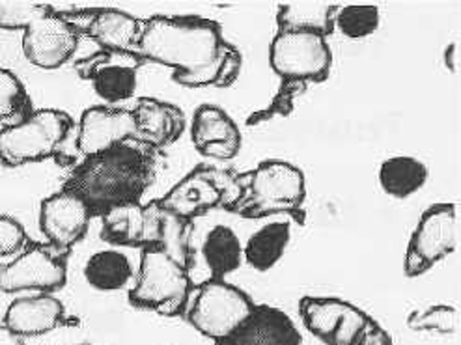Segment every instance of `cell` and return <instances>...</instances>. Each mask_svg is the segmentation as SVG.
Masks as SVG:
<instances>
[{
	"label": "cell",
	"mask_w": 461,
	"mask_h": 345,
	"mask_svg": "<svg viewBox=\"0 0 461 345\" xmlns=\"http://www.w3.org/2000/svg\"><path fill=\"white\" fill-rule=\"evenodd\" d=\"M139 55L174 69V81L187 88H228L241 71V52L222 38L215 21L156 15L144 21Z\"/></svg>",
	"instance_id": "cell-1"
},
{
	"label": "cell",
	"mask_w": 461,
	"mask_h": 345,
	"mask_svg": "<svg viewBox=\"0 0 461 345\" xmlns=\"http://www.w3.org/2000/svg\"><path fill=\"white\" fill-rule=\"evenodd\" d=\"M156 174V150L130 141L109 151L85 157L66 177L62 189L81 196L92 215H104L111 207L140 202Z\"/></svg>",
	"instance_id": "cell-2"
},
{
	"label": "cell",
	"mask_w": 461,
	"mask_h": 345,
	"mask_svg": "<svg viewBox=\"0 0 461 345\" xmlns=\"http://www.w3.org/2000/svg\"><path fill=\"white\" fill-rule=\"evenodd\" d=\"M238 181L241 195L228 213L243 219H264L285 213L303 222L306 181L295 165L271 159L250 172L238 174Z\"/></svg>",
	"instance_id": "cell-3"
},
{
	"label": "cell",
	"mask_w": 461,
	"mask_h": 345,
	"mask_svg": "<svg viewBox=\"0 0 461 345\" xmlns=\"http://www.w3.org/2000/svg\"><path fill=\"white\" fill-rule=\"evenodd\" d=\"M193 295L189 271L159 249H144L130 303L163 317L185 313Z\"/></svg>",
	"instance_id": "cell-4"
},
{
	"label": "cell",
	"mask_w": 461,
	"mask_h": 345,
	"mask_svg": "<svg viewBox=\"0 0 461 345\" xmlns=\"http://www.w3.org/2000/svg\"><path fill=\"white\" fill-rule=\"evenodd\" d=\"M73 129L64 111H32L23 120L0 129V165L8 168L55 157Z\"/></svg>",
	"instance_id": "cell-5"
},
{
	"label": "cell",
	"mask_w": 461,
	"mask_h": 345,
	"mask_svg": "<svg viewBox=\"0 0 461 345\" xmlns=\"http://www.w3.org/2000/svg\"><path fill=\"white\" fill-rule=\"evenodd\" d=\"M240 195L241 189L234 170L200 165L177 181L159 204L170 213L193 221L217 207L230 211Z\"/></svg>",
	"instance_id": "cell-6"
},
{
	"label": "cell",
	"mask_w": 461,
	"mask_h": 345,
	"mask_svg": "<svg viewBox=\"0 0 461 345\" xmlns=\"http://www.w3.org/2000/svg\"><path fill=\"white\" fill-rule=\"evenodd\" d=\"M256 304L240 287L226 280L210 278L191 295L185 310L187 322L202 336L215 343L228 338L250 315Z\"/></svg>",
	"instance_id": "cell-7"
},
{
	"label": "cell",
	"mask_w": 461,
	"mask_h": 345,
	"mask_svg": "<svg viewBox=\"0 0 461 345\" xmlns=\"http://www.w3.org/2000/svg\"><path fill=\"white\" fill-rule=\"evenodd\" d=\"M269 64L283 81L323 83L332 69V50L314 32H278L269 45Z\"/></svg>",
	"instance_id": "cell-8"
},
{
	"label": "cell",
	"mask_w": 461,
	"mask_h": 345,
	"mask_svg": "<svg viewBox=\"0 0 461 345\" xmlns=\"http://www.w3.org/2000/svg\"><path fill=\"white\" fill-rule=\"evenodd\" d=\"M457 249V209L454 204L428 207L409 239L403 271L415 278L428 273Z\"/></svg>",
	"instance_id": "cell-9"
},
{
	"label": "cell",
	"mask_w": 461,
	"mask_h": 345,
	"mask_svg": "<svg viewBox=\"0 0 461 345\" xmlns=\"http://www.w3.org/2000/svg\"><path fill=\"white\" fill-rule=\"evenodd\" d=\"M301 322L325 345H358L372 317L355 304L337 297H303Z\"/></svg>",
	"instance_id": "cell-10"
},
{
	"label": "cell",
	"mask_w": 461,
	"mask_h": 345,
	"mask_svg": "<svg viewBox=\"0 0 461 345\" xmlns=\"http://www.w3.org/2000/svg\"><path fill=\"white\" fill-rule=\"evenodd\" d=\"M62 254L53 247L29 245L14 261L0 265V291H38L49 295L62 289L68 282L66 256Z\"/></svg>",
	"instance_id": "cell-11"
},
{
	"label": "cell",
	"mask_w": 461,
	"mask_h": 345,
	"mask_svg": "<svg viewBox=\"0 0 461 345\" xmlns=\"http://www.w3.org/2000/svg\"><path fill=\"white\" fill-rule=\"evenodd\" d=\"M146 60L137 52L99 50L77 62L75 69L92 83L97 97L107 104H120L131 99L139 86V69Z\"/></svg>",
	"instance_id": "cell-12"
},
{
	"label": "cell",
	"mask_w": 461,
	"mask_h": 345,
	"mask_svg": "<svg viewBox=\"0 0 461 345\" xmlns=\"http://www.w3.org/2000/svg\"><path fill=\"white\" fill-rule=\"evenodd\" d=\"M163 207L159 200L149 204H123L101 215V239L114 247L156 249L159 241Z\"/></svg>",
	"instance_id": "cell-13"
},
{
	"label": "cell",
	"mask_w": 461,
	"mask_h": 345,
	"mask_svg": "<svg viewBox=\"0 0 461 345\" xmlns=\"http://www.w3.org/2000/svg\"><path fill=\"white\" fill-rule=\"evenodd\" d=\"M81 31L66 17L55 14L34 21L23 34V52L41 69H57L68 64L79 49Z\"/></svg>",
	"instance_id": "cell-14"
},
{
	"label": "cell",
	"mask_w": 461,
	"mask_h": 345,
	"mask_svg": "<svg viewBox=\"0 0 461 345\" xmlns=\"http://www.w3.org/2000/svg\"><path fill=\"white\" fill-rule=\"evenodd\" d=\"M92 217L90 207L81 196L62 189L41 202L40 230L50 247L68 254L71 247L85 239Z\"/></svg>",
	"instance_id": "cell-15"
},
{
	"label": "cell",
	"mask_w": 461,
	"mask_h": 345,
	"mask_svg": "<svg viewBox=\"0 0 461 345\" xmlns=\"http://www.w3.org/2000/svg\"><path fill=\"white\" fill-rule=\"evenodd\" d=\"M137 141V122L133 111L120 107H90L79 120L77 150L90 157L109 151L120 144Z\"/></svg>",
	"instance_id": "cell-16"
},
{
	"label": "cell",
	"mask_w": 461,
	"mask_h": 345,
	"mask_svg": "<svg viewBox=\"0 0 461 345\" xmlns=\"http://www.w3.org/2000/svg\"><path fill=\"white\" fill-rule=\"evenodd\" d=\"M194 148L215 161H232L241 151V132L236 122L215 104H202L196 109L191 125Z\"/></svg>",
	"instance_id": "cell-17"
},
{
	"label": "cell",
	"mask_w": 461,
	"mask_h": 345,
	"mask_svg": "<svg viewBox=\"0 0 461 345\" xmlns=\"http://www.w3.org/2000/svg\"><path fill=\"white\" fill-rule=\"evenodd\" d=\"M303 336L292 317L275 306H254L247 320L217 345H301Z\"/></svg>",
	"instance_id": "cell-18"
},
{
	"label": "cell",
	"mask_w": 461,
	"mask_h": 345,
	"mask_svg": "<svg viewBox=\"0 0 461 345\" xmlns=\"http://www.w3.org/2000/svg\"><path fill=\"white\" fill-rule=\"evenodd\" d=\"M133 116L137 122V141L153 150L172 146L185 131L182 109L156 97H140Z\"/></svg>",
	"instance_id": "cell-19"
},
{
	"label": "cell",
	"mask_w": 461,
	"mask_h": 345,
	"mask_svg": "<svg viewBox=\"0 0 461 345\" xmlns=\"http://www.w3.org/2000/svg\"><path fill=\"white\" fill-rule=\"evenodd\" d=\"M66 320L64 304L47 294L14 301L5 313V329L17 338L43 336Z\"/></svg>",
	"instance_id": "cell-20"
},
{
	"label": "cell",
	"mask_w": 461,
	"mask_h": 345,
	"mask_svg": "<svg viewBox=\"0 0 461 345\" xmlns=\"http://www.w3.org/2000/svg\"><path fill=\"white\" fill-rule=\"evenodd\" d=\"M86 21L81 32L94 40L101 50L139 55L144 21L114 8H97Z\"/></svg>",
	"instance_id": "cell-21"
},
{
	"label": "cell",
	"mask_w": 461,
	"mask_h": 345,
	"mask_svg": "<svg viewBox=\"0 0 461 345\" xmlns=\"http://www.w3.org/2000/svg\"><path fill=\"white\" fill-rule=\"evenodd\" d=\"M429 170L417 157L394 155L379 167V185L383 193L396 200L411 198L428 183Z\"/></svg>",
	"instance_id": "cell-22"
},
{
	"label": "cell",
	"mask_w": 461,
	"mask_h": 345,
	"mask_svg": "<svg viewBox=\"0 0 461 345\" xmlns=\"http://www.w3.org/2000/svg\"><path fill=\"white\" fill-rule=\"evenodd\" d=\"M292 241V228L288 222H269L256 230L243 247V258L254 271L267 273L285 256Z\"/></svg>",
	"instance_id": "cell-23"
},
{
	"label": "cell",
	"mask_w": 461,
	"mask_h": 345,
	"mask_svg": "<svg viewBox=\"0 0 461 345\" xmlns=\"http://www.w3.org/2000/svg\"><path fill=\"white\" fill-rule=\"evenodd\" d=\"M202 256L210 268L212 278L224 280L240 269L243 261V245L232 228L217 224L203 239Z\"/></svg>",
	"instance_id": "cell-24"
},
{
	"label": "cell",
	"mask_w": 461,
	"mask_h": 345,
	"mask_svg": "<svg viewBox=\"0 0 461 345\" xmlns=\"http://www.w3.org/2000/svg\"><path fill=\"white\" fill-rule=\"evenodd\" d=\"M135 271L133 263L120 250H99L85 265V280L97 291H118L130 286Z\"/></svg>",
	"instance_id": "cell-25"
},
{
	"label": "cell",
	"mask_w": 461,
	"mask_h": 345,
	"mask_svg": "<svg viewBox=\"0 0 461 345\" xmlns=\"http://www.w3.org/2000/svg\"><path fill=\"white\" fill-rule=\"evenodd\" d=\"M339 6L329 5H286L276 12L278 32H314L330 36L335 31Z\"/></svg>",
	"instance_id": "cell-26"
},
{
	"label": "cell",
	"mask_w": 461,
	"mask_h": 345,
	"mask_svg": "<svg viewBox=\"0 0 461 345\" xmlns=\"http://www.w3.org/2000/svg\"><path fill=\"white\" fill-rule=\"evenodd\" d=\"M193 235H194L193 221L177 217L163 207L159 241L156 249L163 250L167 256H170L176 263L182 265V268L187 271H191L193 259H194Z\"/></svg>",
	"instance_id": "cell-27"
},
{
	"label": "cell",
	"mask_w": 461,
	"mask_h": 345,
	"mask_svg": "<svg viewBox=\"0 0 461 345\" xmlns=\"http://www.w3.org/2000/svg\"><path fill=\"white\" fill-rule=\"evenodd\" d=\"M381 14L375 6H339L335 15V29L349 38L363 40L377 32Z\"/></svg>",
	"instance_id": "cell-28"
},
{
	"label": "cell",
	"mask_w": 461,
	"mask_h": 345,
	"mask_svg": "<svg viewBox=\"0 0 461 345\" xmlns=\"http://www.w3.org/2000/svg\"><path fill=\"white\" fill-rule=\"evenodd\" d=\"M32 113V101L19 77L0 68V120H23Z\"/></svg>",
	"instance_id": "cell-29"
},
{
	"label": "cell",
	"mask_w": 461,
	"mask_h": 345,
	"mask_svg": "<svg viewBox=\"0 0 461 345\" xmlns=\"http://www.w3.org/2000/svg\"><path fill=\"white\" fill-rule=\"evenodd\" d=\"M407 327L415 332H457V310L448 304H435L420 312H413L407 317Z\"/></svg>",
	"instance_id": "cell-30"
},
{
	"label": "cell",
	"mask_w": 461,
	"mask_h": 345,
	"mask_svg": "<svg viewBox=\"0 0 461 345\" xmlns=\"http://www.w3.org/2000/svg\"><path fill=\"white\" fill-rule=\"evenodd\" d=\"M309 88V85L304 83H297V81H283L280 85L276 95L273 97V101L267 104L266 109L256 111L247 118V125H258L264 122H271L275 118H286L292 114L295 99L299 95H303Z\"/></svg>",
	"instance_id": "cell-31"
},
{
	"label": "cell",
	"mask_w": 461,
	"mask_h": 345,
	"mask_svg": "<svg viewBox=\"0 0 461 345\" xmlns=\"http://www.w3.org/2000/svg\"><path fill=\"white\" fill-rule=\"evenodd\" d=\"M53 12L49 5L27 3H0V29L5 31H27L29 26Z\"/></svg>",
	"instance_id": "cell-32"
},
{
	"label": "cell",
	"mask_w": 461,
	"mask_h": 345,
	"mask_svg": "<svg viewBox=\"0 0 461 345\" xmlns=\"http://www.w3.org/2000/svg\"><path fill=\"white\" fill-rule=\"evenodd\" d=\"M29 247V237L23 224L8 215H0V259L21 254Z\"/></svg>",
	"instance_id": "cell-33"
},
{
	"label": "cell",
	"mask_w": 461,
	"mask_h": 345,
	"mask_svg": "<svg viewBox=\"0 0 461 345\" xmlns=\"http://www.w3.org/2000/svg\"><path fill=\"white\" fill-rule=\"evenodd\" d=\"M358 345H393V338L375 320H372L370 327L366 329V332H365L363 340L358 341Z\"/></svg>",
	"instance_id": "cell-34"
},
{
	"label": "cell",
	"mask_w": 461,
	"mask_h": 345,
	"mask_svg": "<svg viewBox=\"0 0 461 345\" xmlns=\"http://www.w3.org/2000/svg\"><path fill=\"white\" fill-rule=\"evenodd\" d=\"M443 62H445V68L452 75H457V71H459V47H457V43L447 45L445 55H443Z\"/></svg>",
	"instance_id": "cell-35"
}]
</instances>
